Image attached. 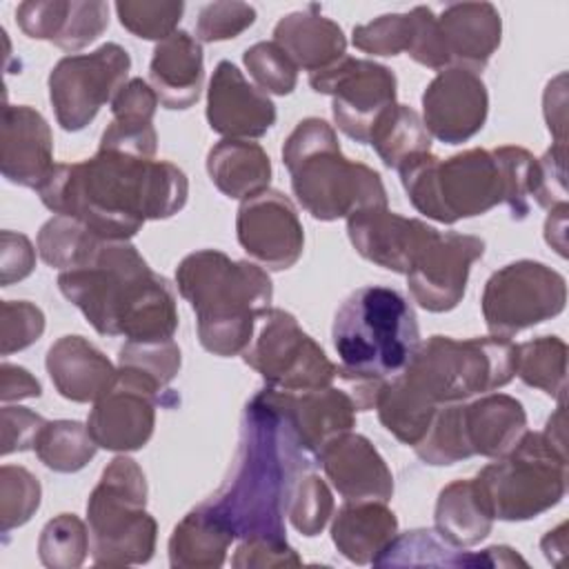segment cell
<instances>
[{"mask_svg":"<svg viewBox=\"0 0 569 569\" xmlns=\"http://www.w3.org/2000/svg\"><path fill=\"white\" fill-rule=\"evenodd\" d=\"M38 196L47 209L80 220L100 238L129 240L147 220L178 213L187 202L189 182L169 160L98 147L87 160L56 164Z\"/></svg>","mask_w":569,"mask_h":569,"instance_id":"1","label":"cell"},{"mask_svg":"<svg viewBox=\"0 0 569 569\" xmlns=\"http://www.w3.org/2000/svg\"><path fill=\"white\" fill-rule=\"evenodd\" d=\"M311 460L269 389H262L242 411L231 476L200 507L238 540L287 542V507Z\"/></svg>","mask_w":569,"mask_h":569,"instance_id":"2","label":"cell"},{"mask_svg":"<svg viewBox=\"0 0 569 569\" xmlns=\"http://www.w3.org/2000/svg\"><path fill=\"white\" fill-rule=\"evenodd\" d=\"M58 287L100 336L169 340L178 329L176 293L129 240H102L91 258L60 271Z\"/></svg>","mask_w":569,"mask_h":569,"instance_id":"3","label":"cell"},{"mask_svg":"<svg viewBox=\"0 0 569 569\" xmlns=\"http://www.w3.org/2000/svg\"><path fill=\"white\" fill-rule=\"evenodd\" d=\"M536 158L516 144L467 149L451 158L431 151L409 158L398 171L409 202L427 218L453 224L507 204L513 220H525L531 204Z\"/></svg>","mask_w":569,"mask_h":569,"instance_id":"4","label":"cell"},{"mask_svg":"<svg viewBox=\"0 0 569 569\" xmlns=\"http://www.w3.org/2000/svg\"><path fill=\"white\" fill-rule=\"evenodd\" d=\"M340 358L338 378L362 409L376 405L385 380L402 373L420 347L418 318L409 300L382 284H367L349 293L331 327Z\"/></svg>","mask_w":569,"mask_h":569,"instance_id":"5","label":"cell"},{"mask_svg":"<svg viewBox=\"0 0 569 569\" xmlns=\"http://www.w3.org/2000/svg\"><path fill=\"white\" fill-rule=\"evenodd\" d=\"M180 296L198 320L200 345L220 358L242 353L271 307L273 284L269 273L247 260H231L218 249H200L176 267Z\"/></svg>","mask_w":569,"mask_h":569,"instance_id":"6","label":"cell"},{"mask_svg":"<svg viewBox=\"0 0 569 569\" xmlns=\"http://www.w3.org/2000/svg\"><path fill=\"white\" fill-rule=\"evenodd\" d=\"M282 162L296 200L316 220L331 222L362 209L387 207L380 173L349 160L333 127L322 118H305L296 124L284 140Z\"/></svg>","mask_w":569,"mask_h":569,"instance_id":"7","label":"cell"},{"mask_svg":"<svg viewBox=\"0 0 569 569\" xmlns=\"http://www.w3.org/2000/svg\"><path fill=\"white\" fill-rule=\"evenodd\" d=\"M144 507L147 480L140 465L129 456H116L87 500L93 565L127 567L151 560L158 525Z\"/></svg>","mask_w":569,"mask_h":569,"instance_id":"8","label":"cell"},{"mask_svg":"<svg viewBox=\"0 0 569 569\" xmlns=\"http://www.w3.org/2000/svg\"><path fill=\"white\" fill-rule=\"evenodd\" d=\"M402 376L438 407L462 402L513 380L516 345L502 336H431L420 342Z\"/></svg>","mask_w":569,"mask_h":569,"instance_id":"9","label":"cell"},{"mask_svg":"<svg viewBox=\"0 0 569 569\" xmlns=\"http://www.w3.org/2000/svg\"><path fill=\"white\" fill-rule=\"evenodd\" d=\"M471 480L493 520H531L565 498L567 451L542 431H525L509 453Z\"/></svg>","mask_w":569,"mask_h":569,"instance_id":"10","label":"cell"},{"mask_svg":"<svg viewBox=\"0 0 569 569\" xmlns=\"http://www.w3.org/2000/svg\"><path fill=\"white\" fill-rule=\"evenodd\" d=\"M244 365L258 371L267 389L300 393L331 387L338 367L322 347L284 311L269 307L258 316L256 333L242 351Z\"/></svg>","mask_w":569,"mask_h":569,"instance_id":"11","label":"cell"},{"mask_svg":"<svg viewBox=\"0 0 569 569\" xmlns=\"http://www.w3.org/2000/svg\"><path fill=\"white\" fill-rule=\"evenodd\" d=\"M565 305V276L538 260H516L493 271L480 300L489 333L502 338L556 318Z\"/></svg>","mask_w":569,"mask_h":569,"instance_id":"12","label":"cell"},{"mask_svg":"<svg viewBox=\"0 0 569 569\" xmlns=\"http://www.w3.org/2000/svg\"><path fill=\"white\" fill-rule=\"evenodd\" d=\"M131 58L118 42L64 56L49 73V100L64 131L84 129L127 82Z\"/></svg>","mask_w":569,"mask_h":569,"instance_id":"13","label":"cell"},{"mask_svg":"<svg viewBox=\"0 0 569 569\" xmlns=\"http://www.w3.org/2000/svg\"><path fill=\"white\" fill-rule=\"evenodd\" d=\"M316 93L331 96V113L338 129L360 144H369L380 113L396 104V76L373 60L342 56L327 69L309 73Z\"/></svg>","mask_w":569,"mask_h":569,"instance_id":"14","label":"cell"},{"mask_svg":"<svg viewBox=\"0 0 569 569\" xmlns=\"http://www.w3.org/2000/svg\"><path fill=\"white\" fill-rule=\"evenodd\" d=\"M482 253L485 240L478 236L436 231L407 271L411 298L433 313L456 309L465 296L471 264Z\"/></svg>","mask_w":569,"mask_h":569,"instance_id":"15","label":"cell"},{"mask_svg":"<svg viewBox=\"0 0 569 569\" xmlns=\"http://www.w3.org/2000/svg\"><path fill=\"white\" fill-rule=\"evenodd\" d=\"M164 393L138 373L118 369L113 389L93 402L87 420L96 445L120 453L142 449L153 436L156 407L164 405Z\"/></svg>","mask_w":569,"mask_h":569,"instance_id":"16","label":"cell"},{"mask_svg":"<svg viewBox=\"0 0 569 569\" xmlns=\"http://www.w3.org/2000/svg\"><path fill=\"white\" fill-rule=\"evenodd\" d=\"M240 247L271 271L291 269L305 247V231L293 202L278 189L244 198L236 216Z\"/></svg>","mask_w":569,"mask_h":569,"instance_id":"17","label":"cell"},{"mask_svg":"<svg viewBox=\"0 0 569 569\" xmlns=\"http://www.w3.org/2000/svg\"><path fill=\"white\" fill-rule=\"evenodd\" d=\"M489 93L482 78L469 69L447 67L422 93V122L429 136L445 144L473 138L487 120Z\"/></svg>","mask_w":569,"mask_h":569,"instance_id":"18","label":"cell"},{"mask_svg":"<svg viewBox=\"0 0 569 569\" xmlns=\"http://www.w3.org/2000/svg\"><path fill=\"white\" fill-rule=\"evenodd\" d=\"M207 120L224 138L251 140L273 127L276 104L233 62L220 60L207 89Z\"/></svg>","mask_w":569,"mask_h":569,"instance_id":"19","label":"cell"},{"mask_svg":"<svg viewBox=\"0 0 569 569\" xmlns=\"http://www.w3.org/2000/svg\"><path fill=\"white\" fill-rule=\"evenodd\" d=\"M436 231V227L398 216L387 207L362 209L347 218V236L353 249L365 260L405 276Z\"/></svg>","mask_w":569,"mask_h":569,"instance_id":"20","label":"cell"},{"mask_svg":"<svg viewBox=\"0 0 569 569\" xmlns=\"http://www.w3.org/2000/svg\"><path fill=\"white\" fill-rule=\"evenodd\" d=\"M53 167V136L44 116L29 104H7L0 127L2 176L38 191Z\"/></svg>","mask_w":569,"mask_h":569,"instance_id":"21","label":"cell"},{"mask_svg":"<svg viewBox=\"0 0 569 569\" xmlns=\"http://www.w3.org/2000/svg\"><path fill=\"white\" fill-rule=\"evenodd\" d=\"M316 460L345 500L389 502L393 496V476L385 458L360 433L347 431L333 438L320 449Z\"/></svg>","mask_w":569,"mask_h":569,"instance_id":"22","label":"cell"},{"mask_svg":"<svg viewBox=\"0 0 569 569\" xmlns=\"http://www.w3.org/2000/svg\"><path fill=\"white\" fill-rule=\"evenodd\" d=\"M267 389V387H264ZM276 405L293 427L302 449L316 460L322 447L351 431L356 425V402L345 389L325 387L300 393L269 389Z\"/></svg>","mask_w":569,"mask_h":569,"instance_id":"23","label":"cell"},{"mask_svg":"<svg viewBox=\"0 0 569 569\" xmlns=\"http://www.w3.org/2000/svg\"><path fill=\"white\" fill-rule=\"evenodd\" d=\"M376 567H527L511 547L493 545L480 553L447 542L436 529H411L396 533L373 560Z\"/></svg>","mask_w":569,"mask_h":569,"instance_id":"24","label":"cell"},{"mask_svg":"<svg viewBox=\"0 0 569 569\" xmlns=\"http://www.w3.org/2000/svg\"><path fill=\"white\" fill-rule=\"evenodd\" d=\"M44 365L58 393L71 402H96L118 380V367L82 336L58 338Z\"/></svg>","mask_w":569,"mask_h":569,"instance_id":"25","label":"cell"},{"mask_svg":"<svg viewBox=\"0 0 569 569\" xmlns=\"http://www.w3.org/2000/svg\"><path fill=\"white\" fill-rule=\"evenodd\" d=\"M436 20L449 67L482 71L500 44L498 9L491 2H456L445 7Z\"/></svg>","mask_w":569,"mask_h":569,"instance_id":"26","label":"cell"},{"mask_svg":"<svg viewBox=\"0 0 569 569\" xmlns=\"http://www.w3.org/2000/svg\"><path fill=\"white\" fill-rule=\"evenodd\" d=\"M204 82L200 40L176 31L156 42L149 62V84L164 109H189L198 102Z\"/></svg>","mask_w":569,"mask_h":569,"instance_id":"27","label":"cell"},{"mask_svg":"<svg viewBox=\"0 0 569 569\" xmlns=\"http://www.w3.org/2000/svg\"><path fill=\"white\" fill-rule=\"evenodd\" d=\"M460 429L469 458H500L527 431V413L513 396L487 393L471 402H460Z\"/></svg>","mask_w":569,"mask_h":569,"instance_id":"28","label":"cell"},{"mask_svg":"<svg viewBox=\"0 0 569 569\" xmlns=\"http://www.w3.org/2000/svg\"><path fill=\"white\" fill-rule=\"evenodd\" d=\"M158 96L142 78H131L111 100V122L102 131L100 149L122 151L138 158H153L158 136L153 129V113Z\"/></svg>","mask_w":569,"mask_h":569,"instance_id":"29","label":"cell"},{"mask_svg":"<svg viewBox=\"0 0 569 569\" xmlns=\"http://www.w3.org/2000/svg\"><path fill=\"white\" fill-rule=\"evenodd\" d=\"M273 42L298 69L309 73L327 69L347 56V38L342 29L333 20L316 13V7L280 18L273 27Z\"/></svg>","mask_w":569,"mask_h":569,"instance_id":"30","label":"cell"},{"mask_svg":"<svg viewBox=\"0 0 569 569\" xmlns=\"http://www.w3.org/2000/svg\"><path fill=\"white\" fill-rule=\"evenodd\" d=\"M396 533L398 518L380 500H345L331 522L336 549L356 565H373Z\"/></svg>","mask_w":569,"mask_h":569,"instance_id":"31","label":"cell"},{"mask_svg":"<svg viewBox=\"0 0 569 569\" xmlns=\"http://www.w3.org/2000/svg\"><path fill=\"white\" fill-rule=\"evenodd\" d=\"M207 173L220 193L244 200L269 189L271 160L258 142L224 138L209 149Z\"/></svg>","mask_w":569,"mask_h":569,"instance_id":"32","label":"cell"},{"mask_svg":"<svg viewBox=\"0 0 569 569\" xmlns=\"http://www.w3.org/2000/svg\"><path fill=\"white\" fill-rule=\"evenodd\" d=\"M233 540V533L198 505L171 531L169 565L176 569H218Z\"/></svg>","mask_w":569,"mask_h":569,"instance_id":"33","label":"cell"},{"mask_svg":"<svg viewBox=\"0 0 569 569\" xmlns=\"http://www.w3.org/2000/svg\"><path fill=\"white\" fill-rule=\"evenodd\" d=\"M433 525L447 542L465 549L482 542L491 533L493 518L480 502L473 480L465 478L449 482L438 493Z\"/></svg>","mask_w":569,"mask_h":569,"instance_id":"34","label":"cell"},{"mask_svg":"<svg viewBox=\"0 0 569 569\" xmlns=\"http://www.w3.org/2000/svg\"><path fill=\"white\" fill-rule=\"evenodd\" d=\"M373 409L389 433H393L402 445L416 447L425 438L438 405L398 373L382 382Z\"/></svg>","mask_w":569,"mask_h":569,"instance_id":"35","label":"cell"},{"mask_svg":"<svg viewBox=\"0 0 569 569\" xmlns=\"http://www.w3.org/2000/svg\"><path fill=\"white\" fill-rule=\"evenodd\" d=\"M369 144L389 169H400L409 158L431 151V136L416 109L396 102L376 120Z\"/></svg>","mask_w":569,"mask_h":569,"instance_id":"36","label":"cell"},{"mask_svg":"<svg viewBox=\"0 0 569 569\" xmlns=\"http://www.w3.org/2000/svg\"><path fill=\"white\" fill-rule=\"evenodd\" d=\"M516 376L547 396L567 398V345L558 336H540L516 345Z\"/></svg>","mask_w":569,"mask_h":569,"instance_id":"37","label":"cell"},{"mask_svg":"<svg viewBox=\"0 0 569 569\" xmlns=\"http://www.w3.org/2000/svg\"><path fill=\"white\" fill-rule=\"evenodd\" d=\"M36 456L58 473H76L96 456V440L78 420H47L36 438Z\"/></svg>","mask_w":569,"mask_h":569,"instance_id":"38","label":"cell"},{"mask_svg":"<svg viewBox=\"0 0 569 569\" xmlns=\"http://www.w3.org/2000/svg\"><path fill=\"white\" fill-rule=\"evenodd\" d=\"M102 240L107 238H100L80 220L53 216L38 231V253L49 267L67 271L87 262Z\"/></svg>","mask_w":569,"mask_h":569,"instance_id":"39","label":"cell"},{"mask_svg":"<svg viewBox=\"0 0 569 569\" xmlns=\"http://www.w3.org/2000/svg\"><path fill=\"white\" fill-rule=\"evenodd\" d=\"M89 531L73 513L51 518L38 538V556L44 567L73 569L80 567L89 551Z\"/></svg>","mask_w":569,"mask_h":569,"instance_id":"40","label":"cell"},{"mask_svg":"<svg viewBox=\"0 0 569 569\" xmlns=\"http://www.w3.org/2000/svg\"><path fill=\"white\" fill-rule=\"evenodd\" d=\"M118 369L138 373L160 391H167L169 382L180 371V349L173 338L149 342L127 340L118 351Z\"/></svg>","mask_w":569,"mask_h":569,"instance_id":"41","label":"cell"},{"mask_svg":"<svg viewBox=\"0 0 569 569\" xmlns=\"http://www.w3.org/2000/svg\"><path fill=\"white\" fill-rule=\"evenodd\" d=\"M40 482L38 478L16 465L0 467V529L9 533L11 529L24 525L40 507Z\"/></svg>","mask_w":569,"mask_h":569,"instance_id":"42","label":"cell"},{"mask_svg":"<svg viewBox=\"0 0 569 569\" xmlns=\"http://www.w3.org/2000/svg\"><path fill=\"white\" fill-rule=\"evenodd\" d=\"M416 36L413 9L407 13H385L367 24L353 27L356 49L373 56H398L407 53Z\"/></svg>","mask_w":569,"mask_h":569,"instance_id":"43","label":"cell"},{"mask_svg":"<svg viewBox=\"0 0 569 569\" xmlns=\"http://www.w3.org/2000/svg\"><path fill=\"white\" fill-rule=\"evenodd\" d=\"M287 516L302 536H318L333 516V496L327 482L311 471L302 473L291 493Z\"/></svg>","mask_w":569,"mask_h":569,"instance_id":"44","label":"cell"},{"mask_svg":"<svg viewBox=\"0 0 569 569\" xmlns=\"http://www.w3.org/2000/svg\"><path fill=\"white\" fill-rule=\"evenodd\" d=\"M182 2H149V0H120L116 13L120 24L142 40H164L176 33L182 18Z\"/></svg>","mask_w":569,"mask_h":569,"instance_id":"45","label":"cell"},{"mask_svg":"<svg viewBox=\"0 0 569 569\" xmlns=\"http://www.w3.org/2000/svg\"><path fill=\"white\" fill-rule=\"evenodd\" d=\"M242 62L264 93L289 96L298 84V67L273 40L251 44L244 51Z\"/></svg>","mask_w":569,"mask_h":569,"instance_id":"46","label":"cell"},{"mask_svg":"<svg viewBox=\"0 0 569 569\" xmlns=\"http://www.w3.org/2000/svg\"><path fill=\"white\" fill-rule=\"evenodd\" d=\"M44 331V313L29 300H2L0 305V353L11 356L31 347Z\"/></svg>","mask_w":569,"mask_h":569,"instance_id":"47","label":"cell"},{"mask_svg":"<svg viewBox=\"0 0 569 569\" xmlns=\"http://www.w3.org/2000/svg\"><path fill=\"white\" fill-rule=\"evenodd\" d=\"M107 27H109V4L107 2L69 0V13H67L64 29L53 44L73 53V51L84 49L93 40H98V36H102V31Z\"/></svg>","mask_w":569,"mask_h":569,"instance_id":"48","label":"cell"},{"mask_svg":"<svg viewBox=\"0 0 569 569\" xmlns=\"http://www.w3.org/2000/svg\"><path fill=\"white\" fill-rule=\"evenodd\" d=\"M256 20V9L247 2H209L198 13L196 36L202 42H220L240 36Z\"/></svg>","mask_w":569,"mask_h":569,"instance_id":"49","label":"cell"},{"mask_svg":"<svg viewBox=\"0 0 569 569\" xmlns=\"http://www.w3.org/2000/svg\"><path fill=\"white\" fill-rule=\"evenodd\" d=\"M567 142H553L542 158H536L531 198L542 209L567 202Z\"/></svg>","mask_w":569,"mask_h":569,"instance_id":"50","label":"cell"},{"mask_svg":"<svg viewBox=\"0 0 569 569\" xmlns=\"http://www.w3.org/2000/svg\"><path fill=\"white\" fill-rule=\"evenodd\" d=\"M67 13L69 0H27L18 4L16 20L29 38L56 42L64 29Z\"/></svg>","mask_w":569,"mask_h":569,"instance_id":"51","label":"cell"},{"mask_svg":"<svg viewBox=\"0 0 569 569\" xmlns=\"http://www.w3.org/2000/svg\"><path fill=\"white\" fill-rule=\"evenodd\" d=\"M413 16H416V36L407 56L422 67H429L436 71L447 69L449 58H447L433 11L429 7H413Z\"/></svg>","mask_w":569,"mask_h":569,"instance_id":"52","label":"cell"},{"mask_svg":"<svg viewBox=\"0 0 569 569\" xmlns=\"http://www.w3.org/2000/svg\"><path fill=\"white\" fill-rule=\"evenodd\" d=\"M44 418L24 407L4 405L0 411L2 427V456L33 449L40 429L44 427Z\"/></svg>","mask_w":569,"mask_h":569,"instance_id":"53","label":"cell"},{"mask_svg":"<svg viewBox=\"0 0 569 569\" xmlns=\"http://www.w3.org/2000/svg\"><path fill=\"white\" fill-rule=\"evenodd\" d=\"M231 565L238 569L251 567H298L302 565L300 556L296 553L289 542L276 540H240Z\"/></svg>","mask_w":569,"mask_h":569,"instance_id":"54","label":"cell"},{"mask_svg":"<svg viewBox=\"0 0 569 569\" xmlns=\"http://www.w3.org/2000/svg\"><path fill=\"white\" fill-rule=\"evenodd\" d=\"M36 267V249L24 233L4 229L0 233V282L9 287L24 280Z\"/></svg>","mask_w":569,"mask_h":569,"instance_id":"55","label":"cell"},{"mask_svg":"<svg viewBox=\"0 0 569 569\" xmlns=\"http://www.w3.org/2000/svg\"><path fill=\"white\" fill-rule=\"evenodd\" d=\"M567 76L558 73L553 80H549L542 98L545 120L549 127V133L553 136V142H567Z\"/></svg>","mask_w":569,"mask_h":569,"instance_id":"56","label":"cell"},{"mask_svg":"<svg viewBox=\"0 0 569 569\" xmlns=\"http://www.w3.org/2000/svg\"><path fill=\"white\" fill-rule=\"evenodd\" d=\"M0 376H2V380H0V400L2 402L38 398L42 393L40 382L24 367L2 362Z\"/></svg>","mask_w":569,"mask_h":569,"instance_id":"57","label":"cell"},{"mask_svg":"<svg viewBox=\"0 0 569 569\" xmlns=\"http://www.w3.org/2000/svg\"><path fill=\"white\" fill-rule=\"evenodd\" d=\"M567 211H569L567 202L556 204L553 209H549V216L545 222V240L562 258L567 256Z\"/></svg>","mask_w":569,"mask_h":569,"instance_id":"58","label":"cell"},{"mask_svg":"<svg viewBox=\"0 0 569 569\" xmlns=\"http://www.w3.org/2000/svg\"><path fill=\"white\" fill-rule=\"evenodd\" d=\"M549 562L560 565V556L567 551V522H560L558 529L549 531L540 542Z\"/></svg>","mask_w":569,"mask_h":569,"instance_id":"59","label":"cell"}]
</instances>
